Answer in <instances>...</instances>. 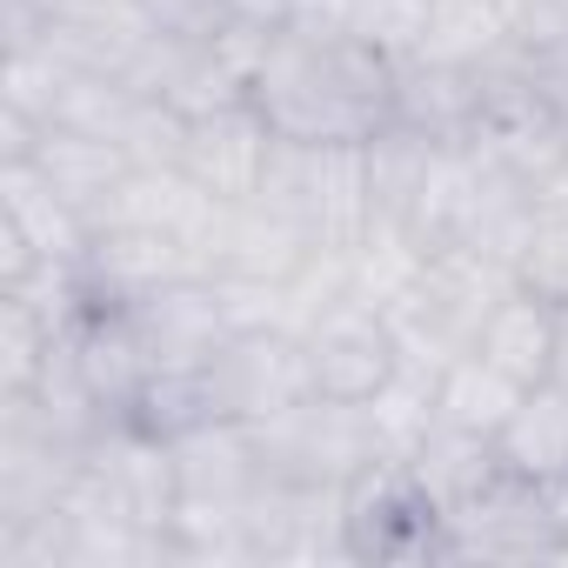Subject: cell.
<instances>
[{
	"label": "cell",
	"mask_w": 568,
	"mask_h": 568,
	"mask_svg": "<svg viewBox=\"0 0 568 568\" xmlns=\"http://www.w3.org/2000/svg\"><path fill=\"white\" fill-rule=\"evenodd\" d=\"M254 108L281 141L368 148L382 128H395V61L368 41H315L274 28L254 74Z\"/></svg>",
	"instance_id": "6da1fadb"
},
{
	"label": "cell",
	"mask_w": 568,
	"mask_h": 568,
	"mask_svg": "<svg viewBox=\"0 0 568 568\" xmlns=\"http://www.w3.org/2000/svg\"><path fill=\"white\" fill-rule=\"evenodd\" d=\"M288 221L308 227L315 247H348L375 221V187H368V148H308V141H281L267 154L261 194Z\"/></svg>",
	"instance_id": "7a4b0ae2"
},
{
	"label": "cell",
	"mask_w": 568,
	"mask_h": 568,
	"mask_svg": "<svg viewBox=\"0 0 568 568\" xmlns=\"http://www.w3.org/2000/svg\"><path fill=\"white\" fill-rule=\"evenodd\" d=\"M342 535H348V561H448V515L395 455L368 462L348 481Z\"/></svg>",
	"instance_id": "3957f363"
},
{
	"label": "cell",
	"mask_w": 568,
	"mask_h": 568,
	"mask_svg": "<svg viewBox=\"0 0 568 568\" xmlns=\"http://www.w3.org/2000/svg\"><path fill=\"white\" fill-rule=\"evenodd\" d=\"M254 435H261L267 475H288V481H355L368 462H382L368 415L355 402H328V395H308L288 415L254 422Z\"/></svg>",
	"instance_id": "277c9868"
},
{
	"label": "cell",
	"mask_w": 568,
	"mask_h": 568,
	"mask_svg": "<svg viewBox=\"0 0 568 568\" xmlns=\"http://www.w3.org/2000/svg\"><path fill=\"white\" fill-rule=\"evenodd\" d=\"M555 508L541 481L495 475L481 495L448 508V561H555Z\"/></svg>",
	"instance_id": "5b68a950"
},
{
	"label": "cell",
	"mask_w": 568,
	"mask_h": 568,
	"mask_svg": "<svg viewBox=\"0 0 568 568\" xmlns=\"http://www.w3.org/2000/svg\"><path fill=\"white\" fill-rule=\"evenodd\" d=\"M94 241V221L54 194V181L34 161H0V281L28 261H81Z\"/></svg>",
	"instance_id": "8992f818"
},
{
	"label": "cell",
	"mask_w": 568,
	"mask_h": 568,
	"mask_svg": "<svg viewBox=\"0 0 568 568\" xmlns=\"http://www.w3.org/2000/svg\"><path fill=\"white\" fill-rule=\"evenodd\" d=\"M214 395H221V415L234 422H274V415H288L295 402L315 395L308 382V348L302 335L288 328H254V335H234L214 362Z\"/></svg>",
	"instance_id": "52a82bcc"
},
{
	"label": "cell",
	"mask_w": 568,
	"mask_h": 568,
	"mask_svg": "<svg viewBox=\"0 0 568 568\" xmlns=\"http://www.w3.org/2000/svg\"><path fill=\"white\" fill-rule=\"evenodd\" d=\"M81 274H88V302H101V308H134V302L174 288V281H201V267L174 227H121V221L94 227Z\"/></svg>",
	"instance_id": "ba28073f"
},
{
	"label": "cell",
	"mask_w": 568,
	"mask_h": 568,
	"mask_svg": "<svg viewBox=\"0 0 568 568\" xmlns=\"http://www.w3.org/2000/svg\"><path fill=\"white\" fill-rule=\"evenodd\" d=\"M302 348H308V382H315V395L355 402V408L402 368V342H395L388 315H382V308H362V302H342L335 315H322V322L302 335Z\"/></svg>",
	"instance_id": "9c48e42d"
},
{
	"label": "cell",
	"mask_w": 568,
	"mask_h": 568,
	"mask_svg": "<svg viewBox=\"0 0 568 568\" xmlns=\"http://www.w3.org/2000/svg\"><path fill=\"white\" fill-rule=\"evenodd\" d=\"M267 154H274V128L261 121V108H221V114H201L187 121V141H181V174L221 201H254L261 194V174H267Z\"/></svg>",
	"instance_id": "30bf717a"
},
{
	"label": "cell",
	"mask_w": 568,
	"mask_h": 568,
	"mask_svg": "<svg viewBox=\"0 0 568 568\" xmlns=\"http://www.w3.org/2000/svg\"><path fill=\"white\" fill-rule=\"evenodd\" d=\"M395 121L428 141H475L481 121V68L455 61H395Z\"/></svg>",
	"instance_id": "8fae6325"
},
{
	"label": "cell",
	"mask_w": 568,
	"mask_h": 568,
	"mask_svg": "<svg viewBox=\"0 0 568 568\" xmlns=\"http://www.w3.org/2000/svg\"><path fill=\"white\" fill-rule=\"evenodd\" d=\"M168 448H174L181 495H207V501H247V495H254V481L267 475L254 422H234V415H221V422H201V428L174 435Z\"/></svg>",
	"instance_id": "7c38bea8"
},
{
	"label": "cell",
	"mask_w": 568,
	"mask_h": 568,
	"mask_svg": "<svg viewBox=\"0 0 568 568\" xmlns=\"http://www.w3.org/2000/svg\"><path fill=\"white\" fill-rule=\"evenodd\" d=\"M14 161H34V168L54 181V194L74 201L88 221L108 207V194H114L121 174L134 168V154H128L121 141H108V134H81V128H41L34 148L14 154Z\"/></svg>",
	"instance_id": "4fadbf2b"
},
{
	"label": "cell",
	"mask_w": 568,
	"mask_h": 568,
	"mask_svg": "<svg viewBox=\"0 0 568 568\" xmlns=\"http://www.w3.org/2000/svg\"><path fill=\"white\" fill-rule=\"evenodd\" d=\"M308 227L288 221L267 201H227L221 221V247H214V274H254V281H288L308 261ZM207 274V281H214Z\"/></svg>",
	"instance_id": "5bb4252c"
},
{
	"label": "cell",
	"mask_w": 568,
	"mask_h": 568,
	"mask_svg": "<svg viewBox=\"0 0 568 568\" xmlns=\"http://www.w3.org/2000/svg\"><path fill=\"white\" fill-rule=\"evenodd\" d=\"M555 335H561V308L521 281V288L501 295V308L481 322L475 355H488L501 375H515L521 388H535V382L555 375Z\"/></svg>",
	"instance_id": "9a60e30c"
},
{
	"label": "cell",
	"mask_w": 568,
	"mask_h": 568,
	"mask_svg": "<svg viewBox=\"0 0 568 568\" xmlns=\"http://www.w3.org/2000/svg\"><path fill=\"white\" fill-rule=\"evenodd\" d=\"M495 455H501V468L521 475V481H541V488L561 481V475H568V388H561V382H535V388L515 402V415L501 422Z\"/></svg>",
	"instance_id": "2e32d148"
},
{
	"label": "cell",
	"mask_w": 568,
	"mask_h": 568,
	"mask_svg": "<svg viewBox=\"0 0 568 568\" xmlns=\"http://www.w3.org/2000/svg\"><path fill=\"white\" fill-rule=\"evenodd\" d=\"M408 468L428 488V501L448 515V508H462L468 495H481L501 475V455H495V435H475V428H455V422L435 415V428L422 435V448L408 455Z\"/></svg>",
	"instance_id": "e0dca14e"
},
{
	"label": "cell",
	"mask_w": 568,
	"mask_h": 568,
	"mask_svg": "<svg viewBox=\"0 0 568 568\" xmlns=\"http://www.w3.org/2000/svg\"><path fill=\"white\" fill-rule=\"evenodd\" d=\"M428 241L422 234H408L402 221H388V214H375L368 221V234L362 241H348V274H355V302L362 308H395L415 281H422V267H428Z\"/></svg>",
	"instance_id": "ac0fdd59"
},
{
	"label": "cell",
	"mask_w": 568,
	"mask_h": 568,
	"mask_svg": "<svg viewBox=\"0 0 568 568\" xmlns=\"http://www.w3.org/2000/svg\"><path fill=\"white\" fill-rule=\"evenodd\" d=\"M528 388L515 382V375H501L488 355H455L442 375H435V415L442 422H455V428H475V435H501V422L515 415V402H521Z\"/></svg>",
	"instance_id": "d6986e66"
},
{
	"label": "cell",
	"mask_w": 568,
	"mask_h": 568,
	"mask_svg": "<svg viewBox=\"0 0 568 568\" xmlns=\"http://www.w3.org/2000/svg\"><path fill=\"white\" fill-rule=\"evenodd\" d=\"M508 14L495 0H435L428 8V34H422V61H455V68H481L508 48Z\"/></svg>",
	"instance_id": "ffe728a7"
},
{
	"label": "cell",
	"mask_w": 568,
	"mask_h": 568,
	"mask_svg": "<svg viewBox=\"0 0 568 568\" xmlns=\"http://www.w3.org/2000/svg\"><path fill=\"white\" fill-rule=\"evenodd\" d=\"M362 415H368V428H375V448L395 455V462H408V455L422 448V435L435 428V375L415 368V362H402V368L362 402Z\"/></svg>",
	"instance_id": "44dd1931"
},
{
	"label": "cell",
	"mask_w": 568,
	"mask_h": 568,
	"mask_svg": "<svg viewBox=\"0 0 568 568\" xmlns=\"http://www.w3.org/2000/svg\"><path fill=\"white\" fill-rule=\"evenodd\" d=\"M281 295H288V335H308L322 315H335L342 302H355V274H348V247H308V261L281 281Z\"/></svg>",
	"instance_id": "7402d4cb"
},
{
	"label": "cell",
	"mask_w": 568,
	"mask_h": 568,
	"mask_svg": "<svg viewBox=\"0 0 568 568\" xmlns=\"http://www.w3.org/2000/svg\"><path fill=\"white\" fill-rule=\"evenodd\" d=\"M61 335L14 295H0V395H28L48 368V348Z\"/></svg>",
	"instance_id": "603a6c76"
},
{
	"label": "cell",
	"mask_w": 568,
	"mask_h": 568,
	"mask_svg": "<svg viewBox=\"0 0 568 568\" xmlns=\"http://www.w3.org/2000/svg\"><path fill=\"white\" fill-rule=\"evenodd\" d=\"M428 34V0H355V41L382 48L388 61H408Z\"/></svg>",
	"instance_id": "cb8c5ba5"
},
{
	"label": "cell",
	"mask_w": 568,
	"mask_h": 568,
	"mask_svg": "<svg viewBox=\"0 0 568 568\" xmlns=\"http://www.w3.org/2000/svg\"><path fill=\"white\" fill-rule=\"evenodd\" d=\"M521 281L535 295H548L555 308H568V221H541L528 254H521Z\"/></svg>",
	"instance_id": "d4e9b609"
},
{
	"label": "cell",
	"mask_w": 568,
	"mask_h": 568,
	"mask_svg": "<svg viewBox=\"0 0 568 568\" xmlns=\"http://www.w3.org/2000/svg\"><path fill=\"white\" fill-rule=\"evenodd\" d=\"M288 28L315 41H355V0H288Z\"/></svg>",
	"instance_id": "484cf974"
},
{
	"label": "cell",
	"mask_w": 568,
	"mask_h": 568,
	"mask_svg": "<svg viewBox=\"0 0 568 568\" xmlns=\"http://www.w3.org/2000/svg\"><path fill=\"white\" fill-rule=\"evenodd\" d=\"M141 8H148L168 34H214V28L227 21L214 0H141Z\"/></svg>",
	"instance_id": "4316f807"
},
{
	"label": "cell",
	"mask_w": 568,
	"mask_h": 568,
	"mask_svg": "<svg viewBox=\"0 0 568 568\" xmlns=\"http://www.w3.org/2000/svg\"><path fill=\"white\" fill-rule=\"evenodd\" d=\"M214 8L241 28H288V0H214Z\"/></svg>",
	"instance_id": "83f0119b"
},
{
	"label": "cell",
	"mask_w": 568,
	"mask_h": 568,
	"mask_svg": "<svg viewBox=\"0 0 568 568\" xmlns=\"http://www.w3.org/2000/svg\"><path fill=\"white\" fill-rule=\"evenodd\" d=\"M548 382H561L568 388V308H561V335H555V375Z\"/></svg>",
	"instance_id": "f1b7e54d"
},
{
	"label": "cell",
	"mask_w": 568,
	"mask_h": 568,
	"mask_svg": "<svg viewBox=\"0 0 568 568\" xmlns=\"http://www.w3.org/2000/svg\"><path fill=\"white\" fill-rule=\"evenodd\" d=\"M428 8H435V0H428Z\"/></svg>",
	"instance_id": "f546056e"
}]
</instances>
